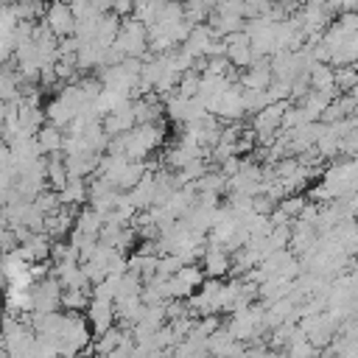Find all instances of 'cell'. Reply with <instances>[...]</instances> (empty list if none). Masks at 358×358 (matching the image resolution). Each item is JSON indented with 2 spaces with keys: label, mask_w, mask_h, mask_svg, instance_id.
Segmentation results:
<instances>
[{
  "label": "cell",
  "mask_w": 358,
  "mask_h": 358,
  "mask_svg": "<svg viewBox=\"0 0 358 358\" xmlns=\"http://www.w3.org/2000/svg\"><path fill=\"white\" fill-rule=\"evenodd\" d=\"M115 42L120 45V50L126 56L148 59V25L143 20H137L134 14L120 22V31H117V39Z\"/></svg>",
  "instance_id": "1"
},
{
  "label": "cell",
  "mask_w": 358,
  "mask_h": 358,
  "mask_svg": "<svg viewBox=\"0 0 358 358\" xmlns=\"http://www.w3.org/2000/svg\"><path fill=\"white\" fill-rule=\"evenodd\" d=\"M285 106H288L285 101H271L260 112H255L252 131H255V137H257L260 145H271L274 143L277 131L282 129V112H285Z\"/></svg>",
  "instance_id": "2"
},
{
  "label": "cell",
  "mask_w": 358,
  "mask_h": 358,
  "mask_svg": "<svg viewBox=\"0 0 358 358\" xmlns=\"http://www.w3.org/2000/svg\"><path fill=\"white\" fill-rule=\"evenodd\" d=\"M62 282L56 280V274H48L45 280H39L36 285H31V296H34V310L48 313V310H59L62 308Z\"/></svg>",
  "instance_id": "3"
},
{
  "label": "cell",
  "mask_w": 358,
  "mask_h": 358,
  "mask_svg": "<svg viewBox=\"0 0 358 358\" xmlns=\"http://www.w3.org/2000/svg\"><path fill=\"white\" fill-rule=\"evenodd\" d=\"M42 20L50 25V31H53L59 39L76 34V14H73L70 3H64V0H50Z\"/></svg>",
  "instance_id": "4"
},
{
  "label": "cell",
  "mask_w": 358,
  "mask_h": 358,
  "mask_svg": "<svg viewBox=\"0 0 358 358\" xmlns=\"http://www.w3.org/2000/svg\"><path fill=\"white\" fill-rule=\"evenodd\" d=\"M201 268H204L207 277H227L232 271L229 249L224 243L210 241V246H204V255H201Z\"/></svg>",
  "instance_id": "5"
},
{
  "label": "cell",
  "mask_w": 358,
  "mask_h": 358,
  "mask_svg": "<svg viewBox=\"0 0 358 358\" xmlns=\"http://www.w3.org/2000/svg\"><path fill=\"white\" fill-rule=\"evenodd\" d=\"M115 319H117L115 299H103V296H92L90 299V305H87V322L95 330V336L103 333V330H109L115 324Z\"/></svg>",
  "instance_id": "6"
},
{
  "label": "cell",
  "mask_w": 358,
  "mask_h": 358,
  "mask_svg": "<svg viewBox=\"0 0 358 358\" xmlns=\"http://www.w3.org/2000/svg\"><path fill=\"white\" fill-rule=\"evenodd\" d=\"M227 42V59L235 64V67H249L255 62V53H252V39L246 31H232L224 36Z\"/></svg>",
  "instance_id": "7"
},
{
  "label": "cell",
  "mask_w": 358,
  "mask_h": 358,
  "mask_svg": "<svg viewBox=\"0 0 358 358\" xmlns=\"http://www.w3.org/2000/svg\"><path fill=\"white\" fill-rule=\"evenodd\" d=\"M274 81V73H271V62L268 56H260L249 64V70L241 73V87H255V90H266L268 84Z\"/></svg>",
  "instance_id": "8"
},
{
  "label": "cell",
  "mask_w": 358,
  "mask_h": 358,
  "mask_svg": "<svg viewBox=\"0 0 358 358\" xmlns=\"http://www.w3.org/2000/svg\"><path fill=\"white\" fill-rule=\"evenodd\" d=\"M45 115H48V123H53V126H70V120L78 115V109L73 106V103H67L62 95H56V98H50L48 101V106H45Z\"/></svg>",
  "instance_id": "9"
},
{
  "label": "cell",
  "mask_w": 358,
  "mask_h": 358,
  "mask_svg": "<svg viewBox=\"0 0 358 358\" xmlns=\"http://www.w3.org/2000/svg\"><path fill=\"white\" fill-rule=\"evenodd\" d=\"M308 81L313 90H322V92H336V70L327 67L324 62H313L310 70H308Z\"/></svg>",
  "instance_id": "10"
},
{
  "label": "cell",
  "mask_w": 358,
  "mask_h": 358,
  "mask_svg": "<svg viewBox=\"0 0 358 358\" xmlns=\"http://www.w3.org/2000/svg\"><path fill=\"white\" fill-rule=\"evenodd\" d=\"M129 333V327H123V324H112L109 330H103V333H98L95 338V344L92 347H87V350H92V352H98V355H112V350L123 341V336Z\"/></svg>",
  "instance_id": "11"
},
{
  "label": "cell",
  "mask_w": 358,
  "mask_h": 358,
  "mask_svg": "<svg viewBox=\"0 0 358 358\" xmlns=\"http://www.w3.org/2000/svg\"><path fill=\"white\" fill-rule=\"evenodd\" d=\"M59 196H62V204H78L81 207L90 199V185L84 176H70L67 185L59 190Z\"/></svg>",
  "instance_id": "12"
},
{
  "label": "cell",
  "mask_w": 358,
  "mask_h": 358,
  "mask_svg": "<svg viewBox=\"0 0 358 358\" xmlns=\"http://www.w3.org/2000/svg\"><path fill=\"white\" fill-rule=\"evenodd\" d=\"M70 173H67V162H64V154L62 151H53L48 154V185L53 190H62L67 185Z\"/></svg>",
  "instance_id": "13"
},
{
  "label": "cell",
  "mask_w": 358,
  "mask_h": 358,
  "mask_svg": "<svg viewBox=\"0 0 358 358\" xmlns=\"http://www.w3.org/2000/svg\"><path fill=\"white\" fill-rule=\"evenodd\" d=\"M36 143H39L42 154H53V151H62L64 134H62V129H59V126L48 123V126H42V129L36 131Z\"/></svg>",
  "instance_id": "14"
},
{
  "label": "cell",
  "mask_w": 358,
  "mask_h": 358,
  "mask_svg": "<svg viewBox=\"0 0 358 358\" xmlns=\"http://www.w3.org/2000/svg\"><path fill=\"white\" fill-rule=\"evenodd\" d=\"M90 299H92L90 285H73V288H64L62 291V305L67 310H84L90 305Z\"/></svg>",
  "instance_id": "15"
},
{
  "label": "cell",
  "mask_w": 358,
  "mask_h": 358,
  "mask_svg": "<svg viewBox=\"0 0 358 358\" xmlns=\"http://www.w3.org/2000/svg\"><path fill=\"white\" fill-rule=\"evenodd\" d=\"M20 92V76L17 70H11L8 64H0V98L3 101H17Z\"/></svg>",
  "instance_id": "16"
},
{
  "label": "cell",
  "mask_w": 358,
  "mask_h": 358,
  "mask_svg": "<svg viewBox=\"0 0 358 358\" xmlns=\"http://www.w3.org/2000/svg\"><path fill=\"white\" fill-rule=\"evenodd\" d=\"M241 95H243V109L246 112H260L266 103H271L268 101V92L266 90H255V87H241Z\"/></svg>",
  "instance_id": "17"
},
{
  "label": "cell",
  "mask_w": 358,
  "mask_h": 358,
  "mask_svg": "<svg viewBox=\"0 0 358 358\" xmlns=\"http://www.w3.org/2000/svg\"><path fill=\"white\" fill-rule=\"evenodd\" d=\"M302 207H305V199H299V196H282V199L277 201V210H282L291 221H294V218H299Z\"/></svg>",
  "instance_id": "18"
},
{
  "label": "cell",
  "mask_w": 358,
  "mask_h": 358,
  "mask_svg": "<svg viewBox=\"0 0 358 358\" xmlns=\"http://www.w3.org/2000/svg\"><path fill=\"white\" fill-rule=\"evenodd\" d=\"M20 22V17H17V8H14V3H0V31H14V25Z\"/></svg>",
  "instance_id": "19"
},
{
  "label": "cell",
  "mask_w": 358,
  "mask_h": 358,
  "mask_svg": "<svg viewBox=\"0 0 358 358\" xmlns=\"http://www.w3.org/2000/svg\"><path fill=\"white\" fill-rule=\"evenodd\" d=\"M17 246H20V235H17V229H14V227H6V229L0 232V255L14 252Z\"/></svg>",
  "instance_id": "20"
},
{
  "label": "cell",
  "mask_w": 358,
  "mask_h": 358,
  "mask_svg": "<svg viewBox=\"0 0 358 358\" xmlns=\"http://www.w3.org/2000/svg\"><path fill=\"white\" fill-rule=\"evenodd\" d=\"M17 42H14V31H0V64H6L14 53Z\"/></svg>",
  "instance_id": "21"
},
{
  "label": "cell",
  "mask_w": 358,
  "mask_h": 358,
  "mask_svg": "<svg viewBox=\"0 0 358 358\" xmlns=\"http://www.w3.org/2000/svg\"><path fill=\"white\" fill-rule=\"evenodd\" d=\"M112 11L117 17H129L134 14V0H112Z\"/></svg>",
  "instance_id": "22"
},
{
  "label": "cell",
  "mask_w": 358,
  "mask_h": 358,
  "mask_svg": "<svg viewBox=\"0 0 358 358\" xmlns=\"http://www.w3.org/2000/svg\"><path fill=\"white\" fill-rule=\"evenodd\" d=\"M11 165V145L0 137V168H8Z\"/></svg>",
  "instance_id": "23"
},
{
  "label": "cell",
  "mask_w": 358,
  "mask_h": 358,
  "mask_svg": "<svg viewBox=\"0 0 358 358\" xmlns=\"http://www.w3.org/2000/svg\"><path fill=\"white\" fill-rule=\"evenodd\" d=\"M8 109H11V103H8V101H3V98H0V123H3V120H6V117H8Z\"/></svg>",
  "instance_id": "24"
},
{
  "label": "cell",
  "mask_w": 358,
  "mask_h": 358,
  "mask_svg": "<svg viewBox=\"0 0 358 358\" xmlns=\"http://www.w3.org/2000/svg\"><path fill=\"white\" fill-rule=\"evenodd\" d=\"M137 3H148V0H134V6H137Z\"/></svg>",
  "instance_id": "25"
},
{
  "label": "cell",
  "mask_w": 358,
  "mask_h": 358,
  "mask_svg": "<svg viewBox=\"0 0 358 358\" xmlns=\"http://www.w3.org/2000/svg\"><path fill=\"white\" fill-rule=\"evenodd\" d=\"M64 3H70V0H64Z\"/></svg>",
  "instance_id": "26"
}]
</instances>
